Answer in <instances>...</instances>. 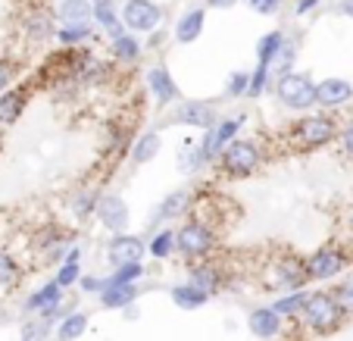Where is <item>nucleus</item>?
<instances>
[{
  "instance_id": "obj_1",
  "label": "nucleus",
  "mask_w": 353,
  "mask_h": 341,
  "mask_svg": "<svg viewBox=\"0 0 353 341\" xmlns=\"http://www.w3.org/2000/svg\"><path fill=\"white\" fill-rule=\"evenodd\" d=\"M341 132V119L328 110H313V113H300L291 119L288 126V144L300 154H316L325 150L328 144L338 141Z\"/></svg>"
},
{
  "instance_id": "obj_2",
  "label": "nucleus",
  "mask_w": 353,
  "mask_h": 341,
  "mask_svg": "<svg viewBox=\"0 0 353 341\" xmlns=\"http://www.w3.org/2000/svg\"><path fill=\"white\" fill-rule=\"evenodd\" d=\"M263 163H266V148H263V141L254 138V135H238V138L219 154V160H216L213 169L219 175H225V179L241 182V179H250V175L260 173Z\"/></svg>"
},
{
  "instance_id": "obj_3",
  "label": "nucleus",
  "mask_w": 353,
  "mask_h": 341,
  "mask_svg": "<svg viewBox=\"0 0 353 341\" xmlns=\"http://www.w3.org/2000/svg\"><path fill=\"white\" fill-rule=\"evenodd\" d=\"M216 251H219V235H216V226L207 216L191 213L188 220L179 222V228H175V254L181 260L188 263L210 260Z\"/></svg>"
},
{
  "instance_id": "obj_4",
  "label": "nucleus",
  "mask_w": 353,
  "mask_h": 341,
  "mask_svg": "<svg viewBox=\"0 0 353 341\" xmlns=\"http://www.w3.org/2000/svg\"><path fill=\"white\" fill-rule=\"evenodd\" d=\"M347 313L341 310L338 298H334L332 288H316L310 291L307 304H303V313H300V322L303 329L313 335H334L341 326H344Z\"/></svg>"
},
{
  "instance_id": "obj_5",
  "label": "nucleus",
  "mask_w": 353,
  "mask_h": 341,
  "mask_svg": "<svg viewBox=\"0 0 353 341\" xmlns=\"http://www.w3.org/2000/svg\"><path fill=\"white\" fill-rule=\"evenodd\" d=\"M75 301H79V298H75ZM75 301H69L66 288H63L57 279H47V282H41L34 291L26 295V301H22V313L41 316L44 322H50V326L57 329V322H60L69 310H75Z\"/></svg>"
},
{
  "instance_id": "obj_6",
  "label": "nucleus",
  "mask_w": 353,
  "mask_h": 341,
  "mask_svg": "<svg viewBox=\"0 0 353 341\" xmlns=\"http://www.w3.org/2000/svg\"><path fill=\"white\" fill-rule=\"evenodd\" d=\"M350 260H353V254L347 244L328 241V244H319L313 254H307V275L316 285H328V282H338L347 273Z\"/></svg>"
},
{
  "instance_id": "obj_7",
  "label": "nucleus",
  "mask_w": 353,
  "mask_h": 341,
  "mask_svg": "<svg viewBox=\"0 0 353 341\" xmlns=\"http://www.w3.org/2000/svg\"><path fill=\"white\" fill-rule=\"evenodd\" d=\"M263 279L275 291H300L310 285L307 275V257L294 254V251H279L263 269Z\"/></svg>"
},
{
  "instance_id": "obj_8",
  "label": "nucleus",
  "mask_w": 353,
  "mask_h": 341,
  "mask_svg": "<svg viewBox=\"0 0 353 341\" xmlns=\"http://www.w3.org/2000/svg\"><path fill=\"white\" fill-rule=\"evenodd\" d=\"M272 91H275V101L281 104V107L288 110V113H313V110H319L316 107V81L310 79L307 72H288V75H281L279 81L272 85Z\"/></svg>"
},
{
  "instance_id": "obj_9",
  "label": "nucleus",
  "mask_w": 353,
  "mask_h": 341,
  "mask_svg": "<svg viewBox=\"0 0 353 341\" xmlns=\"http://www.w3.org/2000/svg\"><path fill=\"white\" fill-rule=\"evenodd\" d=\"M244 126H247L244 113H228V116H219V122H216L213 128L200 132L197 150H200V157H203V163H207V166H216L222 150H225L238 135H244Z\"/></svg>"
},
{
  "instance_id": "obj_10",
  "label": "nucleus",
  "mask_w": 353,
  "mask_h": 341,
  "mask_svg": "<svg viewBox=\"0 0 353 341\" xmlns=\"http://www.w3.org/2000/svg\"><path fill=\"white\" fill-rule=\"evenodd\" d=\"M75 244H79L75 235L69 232L66 226H60V222H44V226H38V232L32 235V251L38 254V260L54 263V266H60V263L66 260V254Z\"/></svg>"
},
{
  "instance_id": "obj_11",
  "label": "nucleus",
  "mask_w": 353,
  "mask_h": 341,
  "mask_svg": "<svg viewBox=\"0 0 353 341\" xmlns=\"http://www.w3.org/2000/svg\"><path fill=\"white\" fill-rule=\"evenodd\" d=\"M194 213V197L188 188H175V191L163 194L157 207L147 213V235L157 232V228H166V226H175V222L188 220Z\"/></svg>"
},
{
  "instance_id": "obj_12",
  "label": "nucleus",
  "mask_w": 353,
  "mask_h": 341,
  "mask_svg": "<svg viewBox=\"0 0 353 341\" xmlns=\"http://www.w3.org/2000/svg\"><path fill=\"white\" fill-rule=\"evenodd\" d=\"M216 122H219V107L213 101H203V97H188V101H179L169 110V126H185V128L207 132Z\"/></svg>"
},
{
  "instance_id": "obj_13",
  "label": "nucleus",
  "mask_w": 353,
  "mask_h": 341,
  "mask_svg": "<svg viewBox=\"0 0 353 341\" xmlns=\"http://www.w3.org/2000/svg\"><path fill=\"white\" fill-rule=\"evenodd\" d=\"M122 22H125V32L134 35H157L163 26V7L154 0H122Z\"/></svg>"
},
{
  "instance_id": "obj_14",
  "label": "nucleus",
  "mask_w": 353,
  "mask_h": 341,
  "mask_svg": "<svg viewBox=\"0 0 353 341\" xmlns=\"http://www.w3.org/2000/svg\"><path fill=\"white\" fill-rule=\"evenodd\" d=\"M144 88H147V94H150V101H154L157 110H172L175 104L181 101L179 81L172 79V72H169L163 63H154V66L144 69Z\"/></svg>"
},
{
  "instance_id": "obj_15",
  "label": "nucleus",
  "mask_w": 353,
  "mask_h": 341,
  "mask_svg": "<svg viewBox=\"0 0 353 341\" xmlns=\"http://www.w3.org/2000/svg\"><path fill=\"white\" fill-rule=\"evenodd\" d=\"M22 35L32 44H50L57 41V32H60V19H57V10L44 7V3H32V7L22 13Z\"/></svg>"
},
{
  "instance_id": "obj_16",
  "label": "nucleus",
  "mask_w": 353,
  "mask_h": 341,
  "mask_svg": "<svg viewBox=\"0 0 353 341\" xmlns=\"http://www.w3.org/2000/svg\"><path fill=\"white\" fill-rule=\"evenodd\" d=\"M94 222L107 235H122L132 226V210H128L125 197L116 191H103L97 204V213H94Z\"/></svg>"
},
{
  "instance_id": "obj_17",
  "label": "nucleus",
  "mask_w": 353,
  "mask_h": 341,
  "mask_svg": "<svg viewBox=\"0 0 353 341\" xmlns=\"http://www.w3.org/2000/svg\"><path fill=\"white\" fill-rule=\"evenodd\" d=\"M107 263L110 266H125V263H144L147 257V241L134 232H122V235H110L107 241Z\"/></svg>"
},
{
  "instance_id": "obj_18",
  "label": "nucleus",
  "mask_w": 353,
  "mask_h": 341,
  "mask_svg": "<svg viewBox=\"0 0 353 341\" xmlns=\"http://www.w3.org/2000/svg\"><path fill=\"white\" fill-rule=\"evenodd\" d=\"M347 104H353V81L341 79V75H328V79L316 81V107L338 113Z\"/></svg>"
},
{
  "instance_id": "obj_19",
  "label": "nucleus",
  "mask_w": 353,
  "mask_h": 341,
  "mask_svg": "<svg viewBox=\"0 0 353 341\" xmlns=\"http://www.w3.org/2000/svg\"><path fill=\"white\" fill-rule=\"evenodd\" d=\"M225 279H228V273L213 260V257H210V260L188 263V282H194V285H197L200 291H207L210 298L219 295L222 288H225Z\"/></svg>"
},
{
  "instance_id": "obj_20",
  "label": "nucleus",
  "mask_w": 353,
  "mask_h": 341,
  "mask_svg": "<svg viewBox=\"0 0 353 341\" xmlns=\"http://www.w3.org/2000/svg\"><path fill=\"white\" fill-rule=\"evenodd\" d=\"M247 329H250V335L260 341H275L281 332H285V316L275 313L272 304H263V307H254L247 313Z\"/></svg>"
},
{
  "instance_id": "obj_21",
  "label": "nucleus",
  "mask_w": 353,
  "mask_h": 341,
  "mask_svg": "<svg viewBox=\"0 0 353 341\" xmlns=\"http://www.w3.org/2000/svg\"><path fill=\"white\" fill-rule=\"evenodd\" d=\"M32 104V88L28 85H13L0 94V128H13L22 119V113Z\"/></svg>"
},
{
  "instance_id": "obj_22",
  "label": "nucleus",
  "mask_w": 353,
  "mask_h": 341,
  "mask_svg": "<svg viewBox=\"0 0 353 341\" xmlns=\"http://www.w3.org/2000/svg\"><path fill=\"white\" fill-rule=\"evenodd\" d=\"M100 194H103V188H97V185H81V188H75V191L66 197L69 216H72L75 222L94 220V213H97V204H100Z\"/></svg>"
},
{
  "instance_id": "obj_23",
  "label": "nucleus",
  "mask_w": 353,
  "mask_h": 341,
  "mask_svg": "<svg viewBox=\"0 0 353 341\" xmlns=\"http://www.w3.org/2000/svg\"><path fill=\"white\" fill-rule=\"evenodd\" d=\"M107 50L116 66H138L141 57H144V44H141V38L134 32H122L116 38H110Z\"/></svg>"
},
{
  "instance_id": "obj_24",
  "label": "nucleus",
  "mask_w": 353,
  "mask_h": 341,
  "mask_svg": "<svg viewBox=\"0 0 353 341\" xmlns=\"http://www.w3.org/2000/svg\"><path fill=\"white\" fill-rule=\"evenodd\" d=\"M203 28H207V10L203 7H188L185 13L175 19L172 38L179 41V44H194V41H200Z\"/></svg>"
},
{
  "instance_id": "obj_25",
  "label": "nucleus",
  "mask_w": 353,
  "mask_h": 341,
  "mask_svg": "<svg viewBox=\"0 0 353 341\" xmlns=\"http://www.w3.org/2000/svg\"><path fill=\"white\" fill-rule=\"evenodd\" d=\"M57 19L69 28H91L94 26V3L91 0H60L57 3Z\"/></svg>"
},
{
  "instance_id": "obj_26",
  "label": "nucleus",
  "mask_w": 353,
  "mask_h": 341,
  "mask_svg": "<svg viewBox=\"0 0 353 341\" xmlns=\"http://www.w3.org/2000/svg\"><path fill=\"white\" fill-rule=\"evenodd\" d=\"M160 154H163V135L157 132V128H147V132L134 135L128 160H132L134 166H147V163H154Z\"/></svg>"
},
{
  "instance_id": "obj_27",
  "label": "nucleus",
  "mask_w": 353,
  "mask_h": 341,
  "mask_svg": "<svg viewBox=\"0 0 353 341\" xmlns=\"http://www.w3.org/2000/svg\"><path fill=\"white\" fill-rule=\"evenodd\" d=\"M94 26H97L100 35H107V38H116V35L125 32L122 13H119V7H116L113 0H100V3H94Z\"/></svg>"
},
{
  "instance_id": "obj_28",
  "label": "nucleus",
  "mask_w": 353,
  "mask_h": 341,
  "mask_svg": "<svg viewBox=\"0 0 353 341\" xmlns=\"http://www.w3.org/2000/svg\"><path fill=\"white\" fill-rule=\"evenodd\" d=\"M169 298H172V304L179 310H188V313H191V310H200V307H207L210 304V295L207 291H200L197 285H194V282H175L172 288H169Z\"/></svg>"
},
{
  "instance_id": "obj_29",
  "label": "nucleus",
  "mask_w": 353,
  "mask_h": 341,
  "mask_svg": "<svg viewBox=\"0 0 353 341\" xmlns=\"http://www.w3.org/2000/svg\"><path fill=\"white\" fill-rule=\"evenodd\" d=\"M138 298H141L138 285H107L97 295V304L103 310H125L132 304H138Z\"/></svg>"
},
{
  "instance_id": "obj_30",
  "label": "nucleus",
  "mask_w": 353,
  "mask_h": 341,
  "mask_svg": "<svg viewBox=\"0 0 353 341\" xmlns=\"http://www.w3.org/2000/svg\"><path fill=\"white\" fill-rule=\"evenodd\" d=\"M147 254H150V260H160V263L172 260L175 257V226L150 232V238H147Z\"/></svg>"
},
{
  "instance_id": "obj_31",
  "label": "nucleus",
  "mask_w": 353,
  "mask_h": 341,
  "mask_svg": "<svg viewBox=\"0 0 353 341\" xmlns=\"http://www.w3.org/2000/svg\"><path fill=\"white\" fill-rule=\"evenodd\" d=\"M88 326H91V316L85 313V310H69L66 316H63L60 322H57V341H79L81 335L88 332Z\"/></svg>"
},
{
  "instance_id": "obj_32",
  "label": "nucleus",
  "mask_w": 353,
  "mask_h": 341,
  "mask_svg": "<svg viewBox=\"0 0 353 341\" xmlns=\"http://www.w3.org/2000/svg\"><path fill=\"white\" fill-rule=\"evenodd\" d=\"M307 298H310L307 288H300V291H281V295L272 301V310H275V313H281L285 320H300Z\"/></svg>"
},
{
  "instance_id": "obj_33",
  "label": "nucleus",
  "mask_w": 353,
  "mask_h": 341,
  "mask_svg": "<svg viewBox=\"0 0 353 341\" xmlns=\"http://www.w3.org/2000/svg\"><path fill=\"white\" fill-rule=\"evenodd\" d=\"M285 41H288L285 28H272V32L260 35V41H256V63H266V66H272L275 54H279L281 47H285Z\"/></svg>"
},
{
  "instance_id": "obj_34",
  "label": "nucleus",
  "mask_w": 353,
  "mask_h": 341,
  "mask_svg": "<svg viewBox=\"0 0 353 341\" xmlns=\"http://www.w3.org/2000/svg\"><path fill=\"white\" fill-rule=\"evenodd\" d=\"M144 275H147L144 263H125V266H116L113 273L103 275V288L107 285H138V282H144Z\"/></svg>"
},
{
  "instance_id": "obj_35",
  "label": "nucleus",
  "mask_w": 353,
  "mask_h": 341,
  "mask_svg": "<svg viewBox=\"0 0 353 341\" xmlns=\"http://www.w3.org/2000/svg\"><path fill=\"white\" fill-rule=\"evenodd\" d=\"M179 169H181V175H200L203 169H210L207 163H203V157H200V150H197V141H185V144H181Z\"/></svg>"
},
{
  "instance_id": "obj_36",
  "label": "nucleus",
  "mask_w": 353,
  "mask_h": 341,
  "mask_svg": "<svg viewBox=\"0 0 353 341\" xmlns=\"http://www.w3.org/2000/svg\"><path fill=\"white\" fill-rule=\"evenodd\" d=\"M272 85H275L272 66H266V63H256V66L250 69V91H247V97H250V101H260V97H263V94H266Z\"/></svg>"
},
{
  "instance_id": "obj_37",
  "label": "nucleus",
  "mask_w": 353,
  "mask_h": 341,
  "mask_svg": "<svg viewBox=\"0 0 353 341\" xmlns=\"http://www.w3.org/2000/svg\"><path fill=\"white\" fill-rule=\"evenodd\" d=\"M19 279H22V263L16 260L10 251L0 248V291L19 285Z\"/></svg>"
},
{
  "instance_id": "obj_38",
  "label": "nucleus",
  "mask_w": 353,
  "mask_h": 341,
  "mask_svg": "<svg viewBox=\"0 0 353 341\" xmlns=\"http://www.w3.org/2000/svg\"><path fill=\"white\" fill-rule=\"evenodd\" d=\"M247 91H250V72H244V69L228 72L225 85H222V97L225 101H241V97H247Z\"/></svg>"
},
{
  "instance_id": "obj_39",
  "label": "nucleus",
  "mask_w": 353,
  "mask_h": 341,
  "mask_svg": "<svg viewBox=\"0 0 353 341\" xmlns=\"http://www.w3.org/2000/svg\"><path fill=\"white\" fill-rule=\"evenodd\" d=\"M294 60H297V41L288 38V41H285V47H281L279 54H275V60H272V79L279 81L281 75L294 72Z\"/></svg>"
},
{
  "instance_id": "obj_40",
  "label": "nucleus",
  "mask_w": 353,
  "mask_h": 341,
  "mask_svg": "<svg viewBox=\"0 0 353 341\" xmlns=\"http://www.w3.org/2000/svg\"><path fill=\"white\" fill-rule=\"evenodd\" d=\"M94 35H97V26H91V28L60 26V32H57V44L60 47H88V41H94Z\"/></svg>"
},
{
  "instance_id": "obj_41",
  "label": "nucleus",
  "mask_w": 353,
  "mask_h": 341,
  "mask_svg": "<svg viewBox=\"0 0 353 341\" xmlns=\"http://www.w3.org/2000/svg\"><path fill=\"white\" fill-rule=\"evenodd\" d=\"M50 322H44L41 316H28L26 322H22V335L19 341H50Z\"/></svg>"
},
{
  "instance_id": "obj_42",
  "label": "nucleus",
  "mask_w": 353,
  "mask_h": 341,
  "mask_svg": "<svg viewBox=\"0 0 353 341\" xmlns=\"http://www.w3.org/2000/svg\"><path fill=\"white\" fill-rule=\"evenodd\" d=\"M81 275H85V269H81V260H66V263H60V266H57L54 279L69 291V288H79Z\"/></svg>"
},
{
  "instance_id": "obj_43",
  "label": "nucleus",
  "mask_w": 353,
  "mask_h": 341,
  "mask_svg": "<svg viewBox=\"0 0 353 341\" xmlns=\"http://www.w3.org/2000/svg\"><path fill=\"white\" fill-rule=\"evenodd\" d=\"M334 298H338L341 310H344L347 316H353V273L350 275H341L338 282H334Z\"/></svg>"
},
{
  "instance_id": "obj_44",
  "label": "nucleus",
  "mask_w": 353,
  "mask_h": 341,
  "mask_svg": "<svg viewBox=\"0 0 353 341\" xmlns=\"http://www.w3.org/2000/svg\"><path fill=\"white\" fill-rule=\"evenodd\" d=\"M338 148L347 160H353V116L341 119V132H338Z\"/></svg>"
},
{
  "instance_id": "obj_45",
  "label": "nucleus",
  "mask_w": 353,
  "mask_h": 341,
  "mask_svg": "<svg viewBox=\"0 0 353 341\" xmlns=\"http://www.w3.org/2000/svg\"><path fill=\"white\" fill-rule=\"evenodd\" d=\"M16 75H19V66L10 57H0V94L16 85Z\"/></svg>"
},
{
  "instance_id": "obj_46",
  "label": "nucleus",
  "mask_w": 353,
  "mask_h": 341,
  "mask_svg": "<svg viewBox=\"0 0 353 341\" xmlns=\"http://www.w3.org/2000/svg\"><path fill=\"white\" fill-rule=\"evenodd\" d=\"M79 291H81V295L97 298L100 291H103V275H97V273H85V275L79 279Z\"/></svg>"
},
{
  "instance_id": "obj_47",
  "label": "nucleus",
  "mask_w": 353,
  "mask_h": 341,
  "mask_svg": "<svg viewBox=\"0 0 353 341\" xmlns=\"http://www.w3.org/2000/svg\"><path fill=\"white\" fill-rule=\"evenodd\" d=\"M244 3L260 16H275L281 7H285V0H244Z\"/></svg>"
},
{
  "instance_id": "obj_48",
  "label": "nucleus",
  "mask_w": 353,
  "mask_h": 341,
  "mask_svg": "<svg viewBox=\"0 0 353 341\" xmlns=\"http://www.w3.org/2000/svg\"><path fill=\"white\" fill-rule=\"evenodd\" d=\"M316 7H319V0H294V13L297 16H310Z\"/></svg>"
},
{
  "instance_id": "obj_49",
  "label": "nucleus",
  "mask_w": 353,
  "mask_h": 341,
  "mask_svg": "<svg viewBox=\"0 0 353 341\" xmlns=\"http://www.w3.org/2000/svg\"><path fill=\"white\" fill-rule=\"evenodd\" d=\"M241 0H207V7L210 10H232V7H238Z\"/></svg>"
},
{
  "instance_id": "obj_50",
  "label": "nucleus",
  "mask_w": 353,
  "mask_h": 341,
  "mask_svg": "<svg viewBox=\"0 0 353 341\" xmlns=\"http://www.w3.org/2000/svg\"><path fill=\"white\" fill-rule=\"evenodd\" d=\"M338 13L341 16H350V19H353V0H338Z\"/></svg>"
},
{
  "instance_id": "obj_51",
  "label": "nucleus",
  "mask_w": 353,
  "mask_h": 341,
  "mask_svg": "<svg viewBox=\"0 0 353 341\" xmlns=\"http://www.w3.org/2000/svg\"><path fill=\"white\" fill-rule=\"evenodd\" d=\"M91 3H100V0H91Z\"/></svg>"
},
{
  "instance_id": "obj_52",
  "label": "nucleus",
  "mask_w": 353,
  "mask_h": 341,
  "mask_svg": "<svg viewBox=\"0 0 353 341\" xmlns=\"http://www.w3.org/2000/svg\"><path fill=\"white\" fill-rule=\"evenodd\" d=\"M0 144H3V138H0Z\"/></svg>"
},
{
  "instance_id": "obj_53",
  "label": "nucleus",
  "mask_w": 353,
  "mask_h": 341,
  "mask_svg": "<svg viewBox=\"0 0 353 341\" xmlns=\"http://www.w3.org/2000/svg\"><path fill=\"white\" fill-rule=\"evenodd\" d=\"M50 341H57V338H50Z\"/></svg>"
}]
</instances>
